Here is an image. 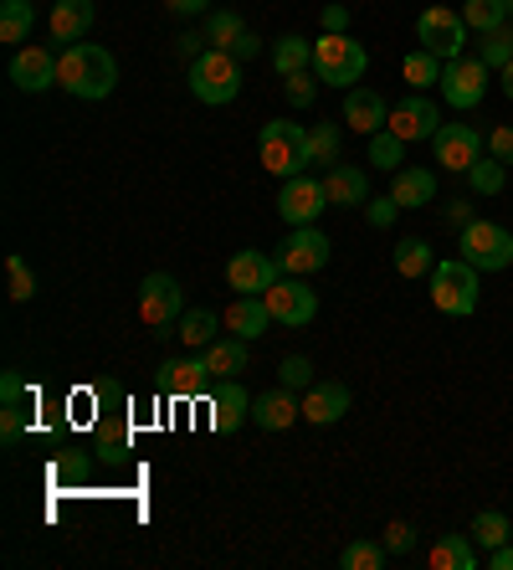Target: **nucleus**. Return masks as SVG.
<instances>
[{
  "label": "nucleus",
  "instance_id": "33",
  "mask_svg": "<svg viewBox=\"0 0 513 570\" xmlns=\"http://www.w3.org/2000/svg\"><path fill=\"white\" fill-rule=\"evenodd\" d=\"M216 330H221V318H216L211 308H185L180 324H175V334H180V340H185L190 350L216 345Z\"/></svg>",
  "mask_w": 513,
  "mask_h": 570
},
{
  "label": "nucleus",
  "instance_id": "30",
  "mask_svg": "<svg viewBox=\"0 0 513 570\" xmlns=\"http://www.w3.org/2000/svg\"><path fill=\"white\" fill-rule=\"evenodd\" d=\"M365 159H369V165H375V170H385V175L406 170V139H401V134H391V129L369 134V145H365Z\"/></svg>",
  "mask_w": 513,
  "mask_h": 570
},
{
  "label": "nucleus",
  "instance_id": "2",
  "mask_svg": "<svg viewBox=\"0 0 513 570\" xmlns=\"http://www.w3.org/2000/svg\"><path fill=\"white\" fill-rule=\"evenodd\" d=\"M426 283H432L436 314H447V318L477 314V298H483V273H477L467 257H442V263L426 273Z\"/></svg>",
  "mask_w": 513,
  "mask_h": 570
},
{
  "label": "nucleus",
  "instance_id": "31",
  "mask_svg": "<svg viewBox=\"0 0 513 570\" xmlns=\"http://www.w3.org/2000/svg\"><path fill=\"white\" fill-rule=\"evenodd\" d=\"M31 27H37V6L31 0H0V41L21 47L31 37Z\"/></svg>",
  "mask_w": 513,
  "mask_h": 570
},
{
  "label": "nucleus",
  "instance_id": "6",
  "mask_svg": "<svg viewBox=\"0 0 513 570\" xmlns=\"http://www.w3.org/2000/svg\"><path fill=\"white\" fill-rule=\"evenodd\" d=\"M457 247L462 257L477 267V273H503V267L513 263V232L499 222H483V216H473V222L457 232Z\"/></svg>",
  "mask_w": 513,
  "mask_h": 570
},
{
  "label": "nucleus",
  "instance_id": "10",
  "mask_svg": "<svg viewBox=\"0 0 513 570\" xmlns=\"http://www.w3.org/2000/svg\"><path fill=\"white\" fill-rule=\"evenodd\" d=\"M318 212H329V190L314 175H293L277 190V216L288 226H318Z\"/></svg>",
  "mask_w": 513,
  "mask_h": 570
},
{
  "label": "nucleus",
  "instance_id": "11",
  "mask_svg": "<svg viewBox=\"0 0 513 570\" xmlns=\"http://www.w3.org/2000/svg\"><path fill=\"white\" fill-rule=\"evenodd\" d=\"M263 298H267V308H273L277 324H288V330H308V324L318 318V293L303 278H277Z\"/></svg>",
  "mask_w": 513,
  "mask_h": 570
},
{
  "label": "nucleus",
  "instance_id": "32",
  "mask_svg": "<svg viewBox=\"0 0 513 570\" xmlns=\"http://www.w3.org/2000/svg\"><path fill=\"white\" fill-rule=\"evenodd\" d=\"M273 67H277V78H288V72H303V67H314V41L298 37V31L277 37V47H273Z\"/></svg>",
  "mask_w": 513,
  "mask_h": 570
},
{
  "label": "nucleus",
  "instance_id": "38",
  "mask_svg": "<svg viewBox=\"0 0 513 570\" xmlns=\"http://www.w3.org/2000/svg\"><path fill=\"white\" fill-rule=\"evenodd\" d=\"M308 165H339V124L308 129Z\"/></svg>",
  "mask_w": 513,
  "mask_h": 570
},
{
  "label": "nucleus",
  "instance_id": "17",
  "mask_svg": "<svg viewBox=\"0 0 513 570\" xmlns=\"http://www.w3.org/2000/svg\"><path fill=\"white\" fill-rule=\"evenodd\" d=\"M344 412H349V385L344 381H314L308 385V396H303V422L334 426Z\"/></svg>",
  "mask_w": 513,
  "mask_h": 570
},
{
  "label": "nucleus",
  "instance_id": "4",
  "mask_svg": "<svg viewBox=\"0 0 513 570\" xmlns=\"http://www.w3.org/2000/svg\"><path fill=\"white\" fill-rule=\"evenodd\" d=\"M190 94L211 108L231 104V98L241 94V57L221 52V47H206V52L190 62Z\"/></svg>",
  "mask_w": 513,
  "mask_h": 570
},
{
  "label": "nucleus",
  "instance_id": "39",
  "mask_svg": "<svg viewBox=\"0 0 513 570\" xmlns=\"http://www.w3.org/2000/svg\"><path fill=\"white\" fill-rule=\"evenodd\" d=\"M467 180H473V190L477 196H499L503 186H509V165H503V159H477L473 170H467Z\"/></svg>",
  "mask_w": 513,
  "mask_h": 570
},
{
  "label": "nucleus",
  "instance_id": "28",
  "mask_svg": "<svg viewBox=\"0 0 513 570\" xmlns=\"http://www.w3.org/2000/svg\"><path fill=\"white\" fill-rule=\"evenodd\" d=\"M206 371H211L216 381H237V375L247 371V340H241V334H231V340L206 345Z\"/></svg>",
  "mask_w": 513,
  "mask_h": 570
},
{
  "label": "nucleus",
  "instance_id": "43",
  "mask_svg": "<svg viewBox=\"0 0 513 570\" xmlns=\"http://www.w3.org/2000/svg\"><path fill=\"white\" fill-rule=\"evenodd\" d=\"M283 94H288L293 108H314V98H318V72H314V67H303V72H288V78H283Z\"/></svg>",
  "mask_w": 513,
  "mask_h": 570
},
{
  "label": "nucleus",
  "instance_id": "40",
  "mask_svg": "<svg viewBox=\"0 0 513 570\" xmlns=\"http://www.w3.org/2000/svg\"><path fill=\"white\" fill-rule=\"evenodd\" d=\"M6 278H11V304H31V298H37V273L27 267L21 253L6 257Z\"/></svg>",
  "mask_w": 513,
  "mask_h": 570
},
{
  "label": "nucleus",
  "instance_id": "49",
  "mask_svg": "<svg viewBox=\"0 0 513 570\" xmlns=\"http://www.w3.org/2000/svg\"><path fill=\"white\" fill-rule=\"evenodd\" d=\"M442 216H447V222L462 232V226L473 222V206H467V200H447V206H442Z\"/></svg>",
  "mask_w": 513,
  "mask_h": 570
},
{
  "label": "nucleus",
  "instance_id": "9",
  "mask_svg": "<svg viewBox=\"0 0 513 570\" xmlns=\"http://www.w3.org/2000/svg\"><path fill=\"white\" fill-rule=\"evenodd\" d=\"M329 237L318 232V226H293L288 237L277 242V267L288 273V278H303V273H318V267L329 263Z\"/></svg>",
  "mask_w": 513,
  "mask_h": 570
},
{
  "label": "nucleus",
  "instance_id": "24",
  "mask_svg": "<svg viewBox=\"0 0 513 570\" xmlns=\"http://www.w3.org/2000/svg\"><path fill=\"white\" fill-rule=\"evenodd\" d=\"M267 324H277V318H273V308H267V298H257V293H237L231 308H226V330L241 334V340L267 334Z\"/></svg>",
  "mask_w": 513,
  "mask_h": 570
},
{
  "label": "nucleus",
  "instance_id": "7",
  "mask_svg": "<svg viewBox=\"0 0 513 570\" xmlns=\"http://www.w3.org/2000/svg\"><path fill=\"white\" fill-rule=\"evenodd\" d=\"M416 41L442 62H457L462 47H467V21H462V11H447V6H426L416 16Z\"/></svg>",
  "mask_w": 513,
  "mask_h": 570
},
{
  "label": "nucleus",
  "instance_id": "20",
  "mask_svg": "<svg viewBox=\"0 0 513 570\" xmlns=\"http://www.w3.org/2000/svg\"><path fill=\"white\" fill-rule=\"evenodd\" d=\"M241 422H251V396H247V385L237 381H221L216 385V396H211V426L216 432H237Z\"/></svg>",
  "mask_w": 513,
  "mask_h": 570
},
{
  "label": "nucleus",
  "instance_id": "42",
  "mask_svg": "<svg viewBox=\"0 0 513 570\" xmlns=\"http://www.w3.org/2000/svg\"><path fill=\"white\" fill-rule=\"evenodd\" d=\"M483 57L487 67H493V72H503V67L513 62V31L509 27H499V31H483Z\"/></svg>",
  "mask_w": 513,
  "mask_h": 570
},
{
  "label": "nucleus",
  "instance_id": "45",
  "mask_svg": "<svg viewBox=\"0 0 513 570\" xmlns=\"http://www.w3.org/2000/svg\"><path fill=\"white\" fill-rule=\"evenodd\" d=\"M395 216H401V206H395V196H369V200H365V222L375 226V232H385V226H395Z\"/></svg>",
  "mask_w": 513,
  "mask_h": 570
},
{
  "label": "nucleus",
  "instance_id": "47",
  "mask_svg": "<svg viewBox=\"0 0 513 570\" xmlns=\"http://www.w3.org/2000/svg\"><path fill=\"white\" fill-rule=\"evenodd\" d=\"M487 155L503 159V165H513V129L509 124H499V129L487 134Z\"/></svg>",
  "mask_w": 513,
  "mask_h": 570
},
{
  "label": "nucleus",
  "instance_id": "3",
  "mask_svg": "<svg viewBox=\"0 0 513 570\" xmlns=\"http://www.w3.org/2000/svg\"><path fill=\"white\" fill-rule=\"evenodd\" d=\"M365 67H369V52L359 47L349 31H324V37L314 41V72H318V82H329V88H359V78H365Z\"/></svg>",
  "mask_w": 513,
  "mask_h": 570
},
{
  "label": "nucleus",
  "instance_id": "14",
  "mask_svg": "<svg viewBox=\"0 0 513 570\" xmlns=\"http://www.w3.org/2000/svg\"><path fill=\"white\" fill-rule=\"evenodd\" d=\"M385 129L401 134L406 145H422V139H436V129H442V108H436L432 98L411 94L391 108V124H385Z\"/></svg>",
  "mask_w": 513,
  "mask_h": 570
},
{
  "label": "nucleus",
  "instance_id": "44",
  "mask_svg": "<svg viewBox=\"0 0 513 570\" xmlns=\"http://www.w3.org/2000/svg\"><path fill=\"white\" fill-rule=\"evenodd\" d=\"M277 381L288 385V391L314 385V365H308V355H288V360H283V365H277Z\"/></svg>",
  "mask_w": 513,
  "mask_h": 570
},
{
  "label": "nucleus",
  "instance_id": "13",
  "mask_svg": "<svg viewBox=\"0 0 513 570\" xmlns=\"http://www.w3.org/2000/svg\"><path fill=\"white\" fill-rule=\"evenodd\" d=\"M432 155H436V165H442V170L467 175L477 159H483V134H477L473 124H442V129H436V139H432Z\"/></svg>",
  "mask_w": 513,
  "mask_h": 570
},
{
  "label": "nucleus",
  "instance_id": "19",
  "mask_svg": "<svg viewBox=\"0 0 513 570\" xmlns=\"http://www.w3.org/2000/svg\"><path fill=\"white\" fill-rule=\"evenodd\" d=\"M391 196L401 212H422V206L436 200V175L426 170V165H406V170L391 175Z\"/></svg>",
  "mask_w": 513,
  "mask_h": 570
},
{
  "label": "nucleus",
  "instance_id": "41",
  "mask_svg": "<svg viewBox=\"0 0 513 570\" xmlns=\"http://www.w3.org/2000/svg\"><path fill=\"white\" fill-rule=\"evenodd\" d=\"M339 560H344V570H381L385 560H391V550H385V540L381 544H375V540H355Z\"/></svg>",
  "mask_w": 513,
  "mask_h": 570
},
{
  "label": "nucleus",
  "instance_id": "35",
  "mask_svg": "<svg viewBox=\"0 0 513 570\" xmlns=\"http://www.w3.org/2000/svg\"><path fill=\"white\" fill-rule=\"evenodd\" d=\"M462 21H467V31L509 27V0H462Z\"/></svg>",
  "mask_w": 513,
  "mask_h": 570
},
{
  "label": "nucleus",
  "instance_id": "25",
  "mask_svg": "<svg viewBox=\"0 0 513 570\" xmlns=\"http://www.w3.org/2000/svg\"><path fill=\"white\" fill-rule=\"evenodd\" d=\"M0 396H6V416H0V438L6 442H16L21 438V432H27V381H21V375L16 371H6L0 375Z\"/></svg>",
  "mask_w": 513,
  "mask_h": 570
},
{
  "label": "nucleus",
  "instance_id": "50",
  "mask_svg": "<svg viewBox=\"0 0 513 570\" xmlns=\"http://www.w3.org/2000/svg\"><path fill=\"white\" fill-rule=\"evenodd\" d=\"M231 52H237L241 62H247V57H257V52H263V37H251V31H241V37H237V47H231Z\"/></svg>",
  "mask_w": 513,
  "mask_h": 570
},
{
  "label": "nucleus",
  "instance_id": "15",
  "mask_svg": "<svg viewBox=\"0 0 513 570\" xmlns=\"http://www.w3.org/2000/svg\"><path fill=\"white\" fill-rule=\"evenodd\" d=\"M57 62L62 57L52 47H21L11 57V82L21 94H47V88H57Z\"/></svg>",
  "mask_w": 513,
  "mask_h": 570
},
{
  "label": "nucleus",
  "instance_id": "37",
  "mask_svg": "<svg viewBox=\"0 0 513 570\" xmlns=\"http://www.w3.org/2000/svg\"><path fill=\"white\" fill-rule=\"evenodd\" d=\"M241 31H247V27H241L237 11H211V16H206V47H221V52H231Z\"/></svg>",
  "mask_w": 513,
  "mask_h": 570
},
{
  "label": "nucleus",
  "instance_id": "22",
  "mask_svg": "<svg viewBox=\"0 0 513 570\" xmlns=\"http://www.w3.org/2000/svg\"><path fill=\"white\" fill-rule=\"evenodd\" d=\"M92 21H98V11H92V0H57L52 16H47V27H52V37L62 41V47H72V41L88 37Z\"/></svg>",
  "mask_w": 513,
  "mask_h": 570
},
{
  "label": "nucleus",
  "instance_id": "18",
  "mask_svg": "<svg viewBox=\"0 0 513 570\" xmlns=\"http://www.w3.org/2000/svg\"><path fill=\"white\" fill-rule=\"evenodd\" d=\"M344 124L369 139V134H381L385 124H391V104H385L375 88H349V94H344Z\"/></svg>",
  "mask_w": 513,
  "mask_h": 570
},
{
  "label": "nucleus",
  "instance_id": "29",
  "mask_svg": "<svg viewBox=\"0 0 513 570\" xmlns=\"http://www.w3.org/2000/svg\"><path fill=\"white\" fill-rule=\"evenodd\" d=\"M206 381H211V371H206V355H190V360H170L165 365V385H170L180 401L200 396L206 391Z\"/></svg>",
  "mask_w": 513,
  "mask_h": 570
},
{
  "label": "nucleus",
  "instance_id": "16",
  "mask_svg": "<svg viewBox=\"0 0 513 570\" xmlns=\"http://www.w3.org/2000/svg\"><path fill=\"white\" fill-rule=\"evenodd\" d=\"M277 257H267V253H237L231 263H226V283H231V293H257L263 298L267 288L277 283Z\"/></svg>",
  "mask_w": 513,
  "mask_h": 570
},
{
  "label": "nucleus",
  "instance_id": "5",
  "mask_svg": "<svg viewBox=\"0 0 513 570\" xmlns=\"http://www.w3.org/2000/svg\"><path fill=\"white\" fill-rule=\"evenodd\" d=\"M257 155H263V170L293 180V175L308 170V129L288 119H273L263 129V139H257Z\"/></svg>",
  "mask_w": 513,
  "mask_h": 570
},
{
  "label": "nucleus",
  "instance_id": "27",
  "mask_svg": "<svg viewBox=\"0 0 513 570\" xmlns=\"http://www.w3.org/2000/svg\"><path fill=\"white\" fill-rule=\"evenodd\" d=\"M391 263H395L401 278H426V273L436 267V247L426 237H401L395 242V253H391Z\"/></svg>",
  "mask_w": 513,
  "mask_h": 570
},
{
  "label": "nucleus",
  "instance_id": "51",
  "mask_svg": "<svg viewBox=\"0 0 513 570\" xmlns=\"http://www.w3.org/2000/svg\"><path fill=\"white\" fill-rule=\"evenodd\" d=\"M175 16H200V11H211V0H165Z\"/></svg>",
  "mask_w": 513,
  "mask_h": 570
},
{
  "label": "nucleus",
  "instance_id": "34",
  "mask_svg": "<svg viewBox=\"0 0 513 570\" xmlns=\"http://www.w3.org/2000/svg\"><path fill=\"white\" fill-rule=\"evenodd\" d=\"M442 57L436 52H426V47H416V52H406L401 57V78L411 82V88H432V82H442Z\"/></svg>",
  "mask_w": 513,
  "mask_h": 570
},
{
  "label": "nucleus",
  "instance_id": "21",
  "mask_svg": "<svg viewBox=\"0 0 513 570\" xmlns=\"http://www.w3.org/2000/svg\"><path fill=\"white\" fill-rule=\"evenodd\" d=\"M298 416H303V401L293 396L288 385H277V391H267V396L251 401V422L267 426V432H288Z\"/></svg>",
  "mask_w": 513,
  "mask_h": 570
},
{
  "label": "nucleus",
  "instance_id": "12",
  "mask_svg": "<svg viewBox=\"0 0 513 570\" xmlns=\"http://www.w3.org/2000/svg\"><path fill=\"white\" fill-rule=\"evenodd\" d=\"M487 78H493V67L483 57H457V62L442 67V98L452 108H477L487 94Z\"/></svg>",
  "mask_w": 513,
  "mask_h": 570
},
{
  "label": "nucleus",
  "instance_id": "8",
  "mask_svg": "<svg viewBox=\"0 0 513 570\" xmlns=\"http://www.w3.org/2000/svg\"><path fill=\"white\" fill-rule=\"evenodd\" d=\"M180 314H185V304H180L175 273H149V278L139 283V318L165 340V334H175L170 324H180Z\"/></svg>",
  "mask_w": 513,
  "mask_h": 570
},
{
  "label": "nucleus",
  "instance_id": "52",
  "mask_svg": "<svg viewBox=\"0 0 513 570\" xmlns=\"http://www.w3.org/2000/svg\"><path fill=\"white\" fill-rule=\"evenodd\" d=\"M487 566H493V570H513V540L499 544V550H487Z\"/></svg>",
  "mask_w": 513,
  "mask_h": 570
},
{
  "label": "nucleus",
  "instance_id": "23",
  "mask_svg": "<svg viewBox=\"0 0 513 570\" xmlns=\"http://www.w3.org/2000/svg\"><path fill=\"white\" fill-rule=\"evenodd\" d=\"M324 190H329V206L355 212V206L369 200V175L359 170V165H334V170L324 175Z\"/></svg>",
  "mask_w": 513,
  "mask_h": 570
},
{
  "label": "nucleus",
  "instance_id": "1",
  "mask_svg": "<svg viewBox=\"0 0 513 570\" xmlns=\"http://www.w3.org/2000/svg\"><path fill=\"white\" fill-rule=\"evenodd\" d=\"M57 88H67L82 104H98V98H108L119 88V62L98 41H72L62 52V62H57Z\"/></svg>",
  "mask_w": 513,
  "mask_h": 570
},
{
  "label": "nucleus",
  "instance_id": "53",
  "mask_svg": "<svg viewBox=\"0 0 513 570\" xmlns=\"http://www.w3.org/2000/svg\"><path fill=\"white\" fill-rule=\"evenodd\" d=\"M499 78H503V94H509V98H513V62H509V67H503Z\"/></svg>",
  "mask_w": 513,
  "mask_h": 570
},
{
  "label": "nucleus",
  "instance_id": "26",
  "mask_svg": "<svg viewBox=\"0 0 513 570\" xmlns=\"http://www.w3.org/2000/svg\"><path fill=\"white\" fill-rule=\"evenodd\" d=\"M432 566L436 570H477L483 556H477V540L473 534H442L432 544Z\"/></svg>",
  "mask_w": 513,
  "mask_h": 570
},
{
  "label": "nucleus",
  "instance_id": "54",
  "mask_svg": "<svg viewBox=\"0 0 513 570\" xmlns=\"http://www.w3.org/2000/svg\"><path fill=\"white\" fill-rule=\"evenodd\" d=\"M509 16H513V0H509Z\"/></svg>",
  "mask_w": 513,
  "mask_h": 570
},
{
  "label": "nucleus",
  "instance_id": "46",
  "mask_svg": "<svg viewBox=\"0 0 513 570\" xmlns=\"http://www.w3.org/2000/svg\"><path fill=\"white\" fill-rule=\"evenodd\" d=\"M385 550H391V556H411V550H416V530H411V524H401V519H395V524H385Z\"/></svg>",
  "mask_w": 513,
  "mask_h": 570
},
{
  "label": "nucleus",
  "instance_id": "48",
  "mask_svg": "<svg viewBox=\"0 0 513 570\" xmlns=\"http://www.w3.org/2000/svg\"><path fill=\"white\" fill-rule=\"evenodd\" d=\"M324 31H334V37H339V31H349V6H339V0H334V6H324Z\"/></svg>",
  "mask_w": 513,
  "mask_h": 570
},
{
  "label": "nucleus",
  "instance_id": "36",
  "mask_svg": "<svg viewBox=\"0 0 513 570\" xmlns=\"http://www.w3.org/2000/svg\"><path fill=\"white\" fill-rule=\"evenodd\" d=\"M477 540V550H499V544H509V534H513V524H509V514L503 509H483V514L473 519V530H467Z\"/></svg>",
  "mask_w": 513,
  "mask_h": 570
}]
</instances>
